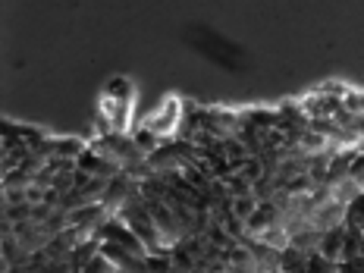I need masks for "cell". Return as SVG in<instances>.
Masks as SVG:
<instances>
[{
    "label": "cell",
    "instance_id": "obj_1",
    "mask_svg": "<svg viewBox=\"0 0 364 273\" xmlns=\"http://www.w3.org/2000/svg\"><path fill=\"white\" fill-rule=\"evenodd\" d=\"M182 117H186V113H182V101H179V97H164L157 107L148 110V117H145V123H141V126L154 129L161 139H170V135L182 126Z\"/></svg>",
    "mask_w": 364,
    "mask_h": 273
},
{
    "label": "cell",
    "instance_id": "obj_2",
    "mask_svg": "<svg viewBox=\"0 0 364 273\" xmlns=\"http://www.w3.org/2000/svg\"><path fill=\"white\" fill-rule=\"evenodd\" d=\"M277 223H283V220H279V208H273V204H257L255 214L245 220L248 232H255V236H261L264 230H270Z\"/></svg>",
    "mask_w": 364,
    "mask_h": 273
},
{
    "label": "cell",
    "instance_id": "obj_3",
    "mask_svg": "<svg viewBox=\"0 0 364 273\" xmlns=\"http://www.w3.org/2000/svg\"><path fill=\"white\" fill-rule=\"evenodd\" d=\"M104 95L117 97V101L135 104V85H132V79H126V75H113V79L107 82V88H104Z\"/></svg>",
    "mask_w": 364,
    "mask_h": 273
},
{
    "label": "cell",
    "instance_id": "obj_4",
    "mask_svg": "<svg viewBox=\"0 0 364 273\" xmlns=\"http://www.w3.org/2000/svg\"><path fill=\"white\" fill-rule=\"evenodd\" d=\"M50 151H54V157H60V161H70V157H79L82 151H85V141L79 139H60L50 145Z\"/></svg>",
    "mask_w": 364,
    "mask_h": 273
},
{
    "label": "cell",
    "instance_id": "obj_5",
    "mask_svg": "<svg viewBox=\"0 0 364 273\" xmlns=\"http://www.w3.org/2000/svg\"><path fill=\"white\" fill-rule=\"evenodd\" d=\"M255 208H257V201L252 198V192L248 195H239L236 201H232V217H239V220H248L255 214Z\"/></svg>",
    "mask_w": 364,
    "mask_h": 273
}]
</instances>
